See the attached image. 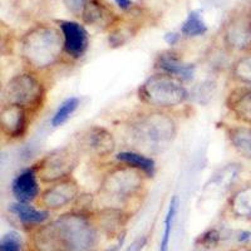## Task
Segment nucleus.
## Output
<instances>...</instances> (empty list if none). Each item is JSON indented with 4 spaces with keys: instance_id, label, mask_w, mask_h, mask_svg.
Returning a JSON list of instances; mask_svg holds the SVG:
<instances>
[{
    "instance_id": "obj_1",
    "label": "nucleus",
    "mask_w": 251,
    "mask_h": 251,
    "mask_svg": "<svg viewBox=\"0 0 251 251\" xmlns=\"http://www.w3.org/2000/svg\"><path fill=\"white\" fill-rule=\"evenodd\" d=\"M127 134L137 151L162 152L177 136V123L172 116L160 109L141 111L127 121Z\"/></svg>"
},
{
    "instance_id": "obj_2",
    "label": "nucleus",
    "mask_w": 251,
    "mask_h": 251,
    "mask_svg": "<svg viewBox=\"0 0 251 251\" xmlns=\"http://www.w3.org/2000/svg\"><path fill=\"white\" fill-rule=\"evenodd\" d=\"M66 57L60 29L38 25L26 31L20 40V58L31 72L48 71Z\"/></svg>"
},
{
    "instance_id": "obj_3",
    "label": "nucleus",
    "mask_w": 251,
    "mask_h": 251,
    "mask_svg": "<svg viewBox=\"0 0 251 251\" xmlns=\"http://www.w3.org/2000/svg\"><path fill=\"white\" fill-rule=\"evenodd\" d=\"M137 94L145 106L160 111L177 108L190 98L188 89L182 80L161 72L143 80Z\"/></svg>"
},
{
    "instance_id": "obj_4",
    "label": "nucleus",
    "mask_w": 251,
    "mask_h": 251,
    "mask_svg": "<svg viewBox=\"0 0 251 251\" xmlns=\"http://www.w3.org/2000/svg\"><path fill=\"white\" fill-rule=\"evenodd\" d=\"M47 88L35 72H23L13 75L3 88L1 103L13 104L26 109L30 114L43 108Z\"/></svg>"
},
{
    "instance_id": "obj_5",
    "label": "nucleus",
    "mask_w": 251,
    "mask_h": 251,
    "mask_svg": "<svg viewBox=\"0 0 251 251\" xmlns=\"http://www.w3.org/2000/svg\"><path fill=\"white\" fill-rule=\"evenodd\" d=\"M145 178L146 175L141 171L120 163L103 176L98 195L111 200L127 201L142 194Z\"/></svg>"
},
{
    "instance_id": "obj_6",
    "label": "nucleus",
    "mask_w": 251,
    "mask_h": 251,
    "mask_svg": "<svg viewBox=\"0 0 251 251\" xmlns=\"http://www.w3.org/2000/svg\"><path fill=\"white\" fill-rule=\"evenodd\" d=\"M80 162L77 146H62L51 150L34 163L38 178L43 183H54L73 175Z\"/></svg>"
},
{
    "instance_id": "obj_7",
    "label": "nucleus",
    "mask_w": 251,
    "mask_h": 251,
    "mask_svg": "<svg viewBox=\"0 0 251 251\" xmlns=\"http://www.w3.org/2000/svg\"><path fill=\"white\" fill-rule=\"evenodd\" d=\"M77 147L80 153H87L96 158H106L116 151V140L108 129L93 125L80 132Z\"/></svg>"
},
{
    "instance_id": "obj_8",
    "label": "nucleus",
    "mask_w": 251,
    "mask_h": 251,
    "mask_svg": "<svg viewBox=\"0 0 251 251\" xmlns=\"http://www.w3.org/2000/svg\"><path fill=\"white\" fill-rule=\"evenodd\" d=\"M79 196V183L75 177L71 176L58 182L50 183V186L40 192L38 201L47 210H58L77 200Z\"/></svg>"
},
{
    "instance_id": "obj_9",
    "label": "nucleus",
    "mask_w": 251,
    "mask_h": 251,
    "mask_svg": "<svg viewBox=\"0 0 251 251\" xmlns=\"http://www.w3.org/2000/svg\"><path fill=\"white\" fill-rule=\"evenodd\" d=\"M59 29L64 40L66 57L73 60L82 59L89 47L88 33L84 26L72 20H60Z\"/></svg>"
},
{
    "instance_id": "obj_10",
    "label": "nucleus",
    "mask_w": 251,
    "mask_h": 251,
    "mask_svg": "<svg viewBox=\"0 0 251 251\" xmlns=\"http://www.w3.org/2000/svg\"><path fill=\"white\" fill-rule=\"evenodd\" d=\"M29 113L22 107L1 103L0 109V128L9 140H20L25 136L29 127Z\"/></svg>"
},
{
    "instance_id": "obj_11",
    "label": "nucleus",
    "mask_w": 251,
    "mask_h": 251,
    "mask_svg": "<svg viewBox=\"0 0 251 251\" xmlns=\"http://www.w3.org/2000/svg\"><path fill=\"white\" fill-rule=\"evenodd\" d=\"M153 66L157 72L172 75L177 79L182 80L183 83L191 82L196 73V66L186 62L180 54H177L174 50L161 51L160 54L156 55Z\"/></svg>"
},
{
    "instance_id": "obj_12",
    "label": "nucleus",
    "mask_w": 251,
    "mask_h": 251,
    "mask_svg": "<svg viewBox=\"0 0 251 251\" xmlns=\"http://www.w3.org/2000/svg\"><path fill=\"white\" fill-rule=\"evenodd\" d=\"M39 182L34 166L22 170L12 182V194L15 201L30 203L37 200L42 192Z\"/></svg>"
},
{
    "instance_id": "obj_13",
    "label": "nucleus",
    "mask_w": 251,
    "mask_h": 251,
    "mask_svg": "<svg viewBox=\"0 0 251 251\" xmlns=\"http://www.w3.org/2000/svg\"><path fill=\"white\" fill-rule=\"evenodd\" d=\"M228 112L244 123L251 125V86H239L228 92L225 100Z\"/></svg>"
},
{
    "instance_id": "obj_14",
    "label": "nucleus",
    "mask_w": 251,
    "mask_h": 251,
    "mask_svg": "<svg viewBox=\"0 0 251 251\" xmlns=\"http://www.w3.org/2000/svg\"><path fill=\"white\" fill-rule=\"evenodd\" d=\"M116 160L120 163L129 166L146 175L147 178H152L156 175V162L152 157L137 151V150H126L116 154Z\"/></svg>"
},
{
    "instance_id": "obj_15",
    "label": "nucleus",
    "mask_w": 251,
    "mask_h": 251,
    "mask_svg": "<svg viewBox=\"0 0 251 251\" xmlns=\"http://www.w3.org/2000/svg\"><path fill=\"white\" fill-rule=\"evenodd\" d=\"M225 133L232 149L244 158L251 160V127L230 126L225 128Z\"/></svg>"
},
{
    "instance_id": "obj_16",
    "label": "nucleus",
    "mask_w": 251,
    "mask_h": 251,
    "mask_svg": "<svg viewBox=\"0 0 251 251\" xmlns=\"http://www.w3.org/2000/svg\"><path fill=\"white\" fill-rule=\"evenodd\" d=\"M9 211L15 215V217H18V220L24 225H40L49 219L48 210H39L26 202L15 201L9 206Z\"/></svg>"
},
{
    "instance_id": "obj_17",
    "label": "nucleus",
    "mask_w": 251,
    "mask_h": 251,
    "mask_svg": "<svg viewBox=\"0 0 251 251\" xmlns=\"http://www.w3.org/2000/svg\"><path fill=\"white\" fill-rule=\"evenodd\" d=\"M240 172V167L237 165H227L216 172L210 178L206 188L211 187L212 191H226L231 187L234 181L236 180L237 175Z\"/></svg>"
},
{
    "instance_id": "obj_18",
    "label": "nucleus",
    "mask_w": 251,
    "mask_h": 251,
    "mask_svg": "<svg viewBox=\"0 0 251 251\" xmlns=\"http://www.w3.org/2000/svg\"><path fill=\"white\" fill-rule=\"evenodd\" d=\"M230 207L239 216H250L251 186H245L230 195Z\"/></svg>"
},
{
    "instance_id": "obj_19",
    "label": "nucleus",
    "mask_w": 251,
    "mask_h": 251,
    "mask_svg": "<svg viewBox=\"0 0 251 251\" xmlns=\"http://www.w3.org/2000/svg\"><path fill=\"white\" fill-rule=\"evenodd\" d=\"M79 98L78 97H69L67 100H63L58 106L57 111L54 112V114L51 116L50 118V126L53 128H58V127H62L69 118L72 117V114L75 113V111L79 107Z\"/></svg>"
},
{
    "instance_id": "obj_20",
    "label": "nucleus",
    "mask_w": 251,
    "mask_h": 251,
    "mask_svg": "<svg viewBox=\"0 0 251 251\" xmlns=\"http://www.w3.org/2000/svg\"><path fill=\"white\" fill-rule=\"evenodd\" d=\"M207 31V25L203 22L202 17L199 12L194 10V12L188 13L187 18L183 22L182 26H181V35L186 38H197L202 37Z\"/></svg>"
},
{
    "instance_id": "obj_21",
    "label": "nucleus",
    "mask_w": 251,
    "mask_h": 251,
    "mask_svg": "<svg viewBox=\"0 0 251 251\" xmlns=\"http://www.w3.org/2000/svg\"><path fill=\"white\" fill-rule=\"evenodd\" d=\"M178 206H180V200H178V197L175 195L171 200H170L167 214H166L165 217V228H163V235L162 239H161L160 251H169L170 236H171L172 226H174L175 219H176V214L177 211H178Z\"/></svg>"
},
{
    "instance_id": "obj_22",
    "label": "nucleus",
    "mask_w": 251,
    "mask_h": 251,
    "mask_svg": "<svg viewBox=\"0 0 251 251\" xmlns=\"http://www.w3.org/2000/svg\"><path fill=\"white\" fill-rule=\"evenodd\" d=\"M230 73L235 80L251 86V54L243 55L235 60Z\"/></svg>"
},
{
    "instance_id": "obj_23",
    "label": "nucleus",
    "mask_w": 251,
    "mask_h": 251,
    "mask_svg": "<svg viewBox=\"0 0 251 251\" xmlns=\"http://www.w3.org/2000/svg\"><path fill=\"white\" fill-rule=\"evenodd\" d=\"M0 251H22V239L17 232L4 235L0 241Z\"/></svg>"
},
{
    "instance_id": "obj_24",
    "label": "nucleus",
    "mask_w": 251,
    "mask_h": 251,
    "mask_svg": "<svg viewBox=\"0 0 251 251\" xmlns=\"http://www.w3.org/2000/svg\"><path fill=\"white\" fill-rule=\"evenodd\" d=\"M217 240H219V232L216 230H210L200 237V243L206 246H211L217 243Z\"/></svg>"
},
{
    "instance_id": "obj_25",
    "label": "nucleus",
    "mask_w": 251,
    "mask_h": 251,
    "mask_svg": "<svg viewBox=\"0 0 251 251\" xmlns=\"http://www.w3.org/2000/svg\"><path fill=\"white\" fill-rule=\"evenodd\" d=\"M180 37L181 33L180 34H177V33H169V34L165 35V40L167 42V44H170V46H175V44L178 42Z\"/></svg>"
},
{
    "instance_id": "obj_26",
    "label": "nucleus",
    "mask_w": 251,
    "mask_h": 251,
    "mask_svg": "<svg viewBox=\"0 0 251 251\" xmlns=\"http://www.w3.org/2000/svg\"><path fill=\"white\" fill-rule=\"evenodd\" d=\"M145 243H146V239L136 240V241H134V243L132 244V245L129 246V248L127 249L126 251H141L142 250L143 245H145Z\"/></svg>"
},
{
    "instance_id": "obj_27",
    "label": "nucleus",
    "mask_w": 251,
    "mask_h": 251,
    "mask_svg": "<svg viewBox=\"0 0 251 251\" xmlns=\"http://www.w3.org/2000/svg\"><path fill=\"white\" fill-rule=\"evenodd\" d=\"M114 1L118 5V8L122 9V10H129L132 8L131 0H114Z\"/></svg>"
},
{
    "instance_id": "obj_28",
    "label": "nucleus",
    "mask_w": 251,
    "mask_h": 251,
    "mask_svg": "<svg viewBox=\"0 0 251 251\" xmlns=\"http://www.w3.org/2000/svg\"><path fill=\"white\" fill-rule=\"evenodd\" d=\"M249 237H250V234H249V232H241V234H240L239 240L240 241H245V240H248Z\"/></svg>"
}]
</instances>
